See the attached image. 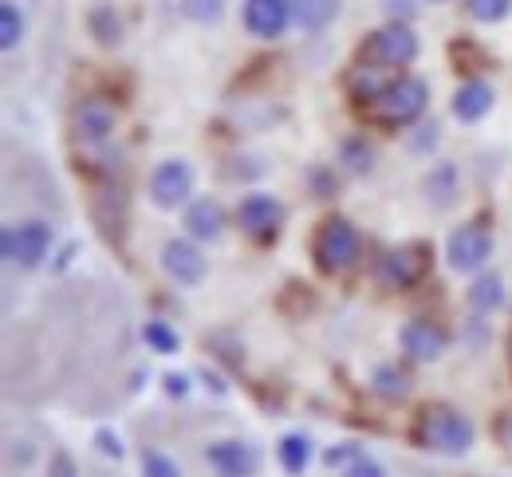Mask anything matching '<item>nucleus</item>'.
<instances>
[{
  "mask_svg": "<svg viewBox=\"0 0 512 477\" xmlns=\"http://www.w3.org/2000/svg\"><path fill=\"white\" fill-rule=\"evenodd\" d=\"M426 99H430V87L418 75H402L398 83H386L383 95L375 99V119L386 127H406L426 111Z\"/></svg>",
  "mask_w": 512,
  "mask_h": 477,
  "instance_id": "2",
  "label": "nucleus"
},
{
  "mask_svg": "<svg viewBox=\"0 0 512 477\" xmlns=\"http://www.w3.org/2000/svg\"><path fill=\"white\" fill-rule=\"evenodd\" d=\"M0 249H4V261L8 265H20V269H36L48 249H52V229L44 221H20V225H8L4 237H0Z\"/></svg>",
  "mask_w": 512,
  "mask_h": 477,
  "instance_id": "4",
  "label": "nucleus"
},
{
  "mask_svg": "<svg viewBox=\"0 0 512 477\" xmlns=\"http://www.w3.org/2000/svg\"><path fill=\"white\" fill-rule=\"evenodd\" d=\"M205 458H209V466L217 470L221 477H253L256 470V454L245 446V442H213L209 450H205Z\"/></svg>",
  "mask_w": 512,
  "mask_h": 477,
  "instance_id": "14",
  "label": "nucleus"
},
{
  "mask_svg": "<svg viewBox=\"0 0 512 477\" xmlns=\"http://www.w3.org/2000/svg\"><path fill=\"white\" fill-rule=\"evenodd\" d=\"M430 4H442V0H430Z\"/></svg>",
  "mask_w": 512,
  "mask_h": 477,
  "instance_id": "34",
  "label": "nucleus"
},
{
  "mask_svg": "<svg viewBox=\"0 0 512 477\" xmlns=\"http://www.w3.org/2000/svg\"><path fill=\"white\" fill-rule=\"evenodd\" d=\"M398 340H402V351L410 359H418V363H430V359H438L446 351V332L438 324H430V320H410Z\"/></svg>",
  "mask_w": 512,
  "mask_h": 477,
  "instance_id": "12",
  "label": "nucleus"
},
{
  "mask_svg": "<svg viewBox=\"0 0 512 477\" xmlns=\"http://www.w3.org/2000/svg\"><path fill=\"white\" fill-rule=\"evenodd\" d=\"M20 40H24V16H20L16 0H4L0 4V48L12 52Z\"/></svg>",
  "mask_w": 512,
  "mask_h": 477,
  "instance_id": "21",
  "label": "nucleus"
},
{
  "mask_svg": "<svg viewBox=\"0 0 512 477\" xmlns=\"http://www.w3.org/2000/svg\"><path fill=\"white\" fill-rule=\"evenodd\" d=\"M489 253H493V237H489L485 225L473 221V225H461V229L449 233L446 257L457 273H473V269H481V265L489 261Z\"/></svg>",
  "mask_w": 512,
  "mask_h": 477,
  "instance_id": "6",
  "label": "nucleus"
},
{
  "mask_svg": "<svg viewBox=\"0 0 512 477\" xmlns=\"http://www.w3.org/2000/svg\"><path fill=\"white\" fill-rule=\"evenodd\" d=\"M87 28H91V36H95L103 48H115V44L123 40V20H119V12H115L111 4H95L91 16H87Z\"/></svg>",
  "mask_w": 512,
  "mask_h": 477,
  "instance_id": "17",
  "label": "nucleus"
},
{
  "mask_svg": "<svg viewBox=\"0 0 512 477\" xmlns=\"http://www.w3.org/2000/svg\"><path fill=\"white\" fill-rule=\"evenodd\" d=\"M343 477H386L383 474V466H375L371 458H355L351 466H347V474Z\"/></svg>",
  "mask_w": 512,
  "mask_h": 477,
  "instance_id": "29",
  "label": "nucleus"
},
{
  "mask_svg": "<svg viewBox=\"0 0 512 477\" xmlns=\"http://www.w3.org/2000/svg\"><path fill=\"white\" fill-rule=\"evenodd\" d=\"M95 442H99V450H103V454H111V458H119V454H123V442H119V434H111V430H99V434H95Z\"/></svg>",
  "mask_w": 512,
  "mask_h": 477,
  "instance_id": "30",
  "label": "nucleus"
},
{
  "mask_svg": "<svg viewBox=\"0 0 512 477\" xmlns=\"http://www.w3.org/2000/svg\"><path fill=\"white\" fill-rule=\"evenodd\" d=\"M426 269H430V249L426 245H402V249L383 257L379 276L390 288H410V284H418L426 276Z\"/></svg>",
  "mask_w": 512,
  "mask_h": 477,
  "instance_id": "8",
  "label": "nucleus"
},
{
  "mask_svg": "<svg viewBox=\"0 0 512 477\" xmlns=\"http://www.w3.org/2000/svg\"><path fill=\"white\" fill-rule=\"evenodd\" d=\"M71 131L79 142H103L115 131V107L107 99H83L71 111Z\"/></svg>",
  "mask_w": 512,
  "mask_h": 477,
  "instance_id": "10",
  "label": "nucleus"
},
{
  "mask_svg": "<svg viewBox=\"0 0 512 477\" xmlns=\"http://www.w3.org/2000/svg\"><path fill=\"white\" fill-rule=\"evenodd\" d=\"M469 16L481 20V24H493V20H505L512 12V0H465Z\"/></svg>",
  "mask_w": 512,
  "mask_h": 477,
  "instance_id": "25",
  "label": "nucleus"
},
{
  "mask_svg": "<svg viewBox=\"0 0 512 477\" xmlns=\"http://www.w3.org/2000/svg\"><path fill=\"white\" fill-rule=\"evenodd\" d=\"M386 12L390 16H410L414 8H410V0H386Z\"/></svg>",
  "mask_w": 512,
  "mask_h": 477,
  "instance_id": "33",
  "label": "nucleus"
},
{
  "mask_svg": "<svg viewBox=\"0 0 512 477\" xmlns=\"http://www.w3.org/2000/svg\"><path fill=\"white\" fill-rule=\"evenodd\" d=\"M426 190L438 198V205H446L449 194H453V170H449V166H442V170H438V174L426 182Z\"/></svg>",
  "mask_w": 512,
  "mask_h": 477,
  "instance_id": "28",
  "label": "nucleus"
},
{
  "mask_svg": "<svg viewBox=\"0 0 512 477\" xmlns=\"http://www.w3.org/2000/svg\"><path fill=\"white\" fill-rule=\"evenodd\" d=\"M477 430L473 422L453 407H426L418 418V442L426 450H438V454H465L473 446Z\"/></svg>",
  "mask_w": 512,
  "mask_h": 477,
  "instance_id": "1",
  "label": "nucleus"
},
{
  "mask_svg": "<svg viewBox=\"0 0 512 477\" xmlns=\"http://www.w3.org/2000/svg\"><path fill=\"white\" fill-rule=\"evenodd\" d=\"M276 454H280V466L288 474H304V466L312 462V442L304 434H284L280 446H276Z\"/></svg>",
  "mask_w": 512,
  "mask_h": 477,
  "instance_id": "19",
  "label": "nucleus"
},
{
  "mask_svg": "<svg viewBox=\"0 0 512 477\" xmlns=\"http://www.w3.org/2000/svg\"><path fill=\"white\" fill-rule=\"evenodd\" d=\"M193 190V170L182 162V158H170L162 162L154 174H150V198L162 209H178V205L190 198Z\"/></svg>",
  "mask_w": 512,
  "mask_h": 477,
  "instance_id": "7",
  "label": "nucleus"
},
{
  "mask_svg": "<svg viewBox=\"0 0 512 477\" xmlns=\"http://www.w3.org/2000/svg\"><path fill=\"white\" fill-rule=\"evenodd\" d=\"M312 257L323 273H343L347 265H355L359 257V233L347 217H331L323 221L316 241H312Z\"/></svg>",
  "mask_w": 512,
  "mask_h": 477,
  "instance_id": "3",
  "label": "nucleus"
},
{
  "mask_svg": "<svg viewBox=\"0 0 512 477\" xmlns=\"http://www.w3.org/2000/svg\"><path fill=\"white\" fill-rule=\"evenodd\" d=\"M367 60L371 64H383V68H406V64H414V56H418V36L402 24V20H394V24H386L379 28L371 40H367Z\"/></svg>",
  "mask_w": 512,
  "mask_h": 477,
  "instance_id": "5",
  "label": "nucleus"
},
{
  "mask_svg": "<svg viewBox=\"0 0 512 477\" xmlns=\"http://www.w3.org/2000/svg\"><path fill=\"white\" fill-rule=\"evenodd\" d=\"M162 269L178 284H201L205 280V257H201V249H193L190 241H166Z\"/></svg>",
  "mask_w": 512,
  "mask_h": 477,
  "instance_id": "11",
  "label": "nucleus"
},
{
  "mask_svg": "<svg viewBox=\"0 0 512 477\" xmlns=\"http://www.w3.org/2000/svg\"><path fill=\"white\" fill-rule=\"evenodd\" d=\"M166 391L170 395H186L190 391V379L186 375H166Z\"/></svg>",
  "mask_w": 512,
  "mask_h": 477,
  "instance_id": "32",
  "label": "nucleus"
},
{
  "mask_svg": "<svg viewBox=\"0 0 512 477\" xmlns=\"http://www.w3.org/2000/svg\"><path fill=\"white\" fill-rule=\"evenodd\" d=\"M375 395H383L386 403H398L410 395V379L398 367H379L375 371Z\"/></svg>",
  "mask_w": 512,
  "mask_h": 477,
  "instance_id": "22",
  "label": "nucleus"
},
{
  "mask_svg": "<svg viewBox=\"0 0 512 477\" xmlns=\"http://www.w3.org/2000/svg\"><path fill=\"white\" fill-rule=\"evenodd\" d=\"M489 111H493V87H489V83L469 79V83L457 87V95H453V115H457L461 123H477V119H485Z\"/></svg>",
  "mask_w": 512,
  "mask_h": 477,
  "instance_id": "15",
  "label": "nucleus"
},
{
  "mask_svg": "<svg viewBox=\"0 0 512 477\" xmlns=\"http://www.w3.org/2000/svg\"><path fill=\"white\" fill-rule=\"evenodd\" d=\"M221 225H225V213H221V205L213 202V198H201V202H193L186 209V229L197 241H213L221 233Z\"/></svg>",
  "mask_w": 512,
  "mask_h": 477,
  "instance_id": "16",
  "label": "nucleus"
},
{
  "mask_svg": "<svg viewBox=\"0 0 512 477\" xmlns=\"http://www.w3.org/2000/svg\"><path fill=\"white\" fill-rule=\"evenodd\" d=\"M292 8H296V24H300V28L320 32V28H327V24L335 20L339 0H292Z\"/></svg>",
  "mask_w": 512,
  "mask_h": 477,
  "instance_id": "18",
  "label": "nucleus"
},
{
  "mask_svg": "<svg viewBox=\"0 0 512 477\" xmlns=\"http://www.w3.org/2000/svg\"><path fill=\"white\" fill-rule=\"evenodd\" d=\"M296 20L292 0H245V28L260 40L284 36V28Z\"/></svg>",
  "mask_w": 512,
  "mask_h": 477,
  "instance_id": "9",
  "label": "nucleus"
},
{
  "mask_svg": "<svg viewBox=\"0 0 512 477\" xmlns=\"http://www.w3.org/2000/svg\"><path fill=\"white\" fill-rule=\"evenodd\" d=\"M469 304H473L477 312H493V308H501V304H505V284H501L497 276H481V280H473V288H469Z\"/></svg>",
  "mask_w": 512,
  "mask_h": 477,
  "instance_id": "20",
  "label": "nucleus"
},
{
  "mask_svg": "<svg viewBox=\"0 0 512 477\" xmlns=\"http://www.w3.org/2000/svg\"><path fill=\"white\" fill-rule=\"evenodd\" d=\"M142 474L146 477H182V470H178V462H170L166 454H142Z\"/></svg>",
  "mask_w": 512,
  "mask_h": 477,
  "instance_id": "27",
  "label": "nucleus"
},
{
  "mask_svg": "<svg viewBox=\"0 0 512 477\" xmlns=\"http://www.w3.org/2000/svg\"><path fill=\"white\" fill-rule=\"evenodd\" d=\"M48 477H75V462H71L67 454H56V458H52V470H48Z\"/></svg>",
  "mask_w": 512,
  "mask_h": 477,
  "instance_id": "31",
  "label": "nucleus"
},
{
  "mask_svg": "<svg viewBox=\"0 0 512 477\" xmlns=\"http://www.w3.org/2000/svg\"><path fill=\"white\" fill-rule=\"evenodd\" d=\"M339 158H343V166H347L351 174H367V170H371L375 150L367 146V138H347V142L339 146Z\"/></svg>",
  "mask_w": 512,
  "mask_h": 477,
  "instance_id": "23",
  "label": "nucleus"
},
{
  "mask_svg": "<svg viewBox=\"0 0 512 477\" xmlns=\"http://www.w3.org/2000/svg\"><path fill=\"white\" fill-rule=\"evenodd\" d=\"M280 217H284V209H280V202H276L272 194H249V198L241 202V209H237L241 229H245V233H253V237H268V233H276Z\"/></svg>",
  "mask_w": 512,
  "mask_h": 477,
  "instance_id": "13",
  "label": "nucleus"
},
{
  "mask_svg": "<svg viewBox=\"0 0 512 477\" xmlns=\"http://www.w3.org/2000/svg\"><path fill=\"white\" fill-rule=\"evenodd\" d=\"M182 12L197 24H213L225 12V0H182Z\"/></svg>",
  "mask_w": 512,
  "mask_h": 477,
  "instance_id": "26",
  "label": "nucleus"
},
{
  "mask_svg": "<svg viewBox=\"0 0 512 477\" xmlns=\"http://www.w3.org/2000/svg\"><path fill=\"white\" fill-rule=\"evenodd\" d=\"M142 340L150 343L158 355H170V351H178V332H170L162 320H146V328H142Z\"/></svg>",
  "mask_w": 512,
  "mask_h": 477,
  "instance_id": "24",
  "label": "nucleus"
}]
</instances>
